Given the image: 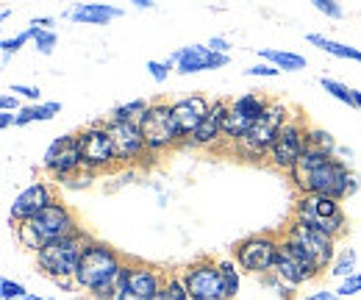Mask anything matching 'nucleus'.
<instances>
[{"mask_svg":"<svg viewBox=\"0 0 361 300\" xmlns=\"http://www.w3.org/2000/svg\"><path fill=\"white\" fill-rule=\"evenodd\" d=\"M289 175L303 195H328L334 200H345L356 195L361 186L359 175L350 170V164L314 150H306Z\"/></svg>","mask_w":361,"mask_h":300,"instance_id":"1","label":"nucleus"},{"mask_svg":"<svg viewBox=\"0 0 361 300\" xmlns=\"http://www.w3.org/2000/svg\"><path fill=\"white\" fill-rule=\"evenodd\" d=\"M126 275H128V264H123L117 251L97 239H90L84 258L78 264V272H75V287L87 289L94 298L114 300L126 284Z\"/></svg>","mask_w":361,"mask_h":300,"instance_id":"2","label":"nucleus"},{"mask_svg":"<svg viewBox=\"0 0 361 300\" xmlns=\"http://www.w3.org/2000/svg\"><path fill=\"white\" fill-rule=\"evenodd\" d=\"M75 234H81L78 222H75L73 212L61 203H50L39 215H34L23 225H17V236H20L23 248H31L37 253L50 242H59V239H67V236H75Z\"/></svg>","mask_w":361,"mask_h":300,"instance_id":"3","label":"nucleus"},{"mask_svg":"<svg viewBox=\"0 0 361 300\" xmlns=\"http://www.w3.org/2000/svg\"><path fill=\"white\" fill-rule=\"evenodd\" d=\"M87 245H90V239H87L84 234H75V236L50 242V245H45V248L37 253V264H39L42 272H47V275L56 278V281L75 278Z\"/></svg>","mask_w":361,"mask_h":300,"instance_id":"4","label":"nucleus"},{"mask_svg":"<svg viewBox=\"0 0 361 300\" xmlns=\"http://www.w3.org/2000/svg\"><path fill=\"white\" fill-rule=\"evenodd\" d=\"M295 220L328 234L331 239H336L348 225V217L342 212L339 200H334L328 195H303L295 203Z\"/></svg>","mask_w":361,"mask_h":300,"instance_id":"5","label":"nucleus"},{"mask_svg":"<svg viewBox=\"0 0 361 300\" xmlns=\"http://www.w3.org/2000/svg\"><path fill=\"white\" fill-rule=\"evenodd\" d=\"M283 123H286V109H283V103L270 100L267 112L250 126V131H247L239 142H236V150H239L242 156H247V159H262L264 153H270L272 142H275L278 131L283 128Z\"/></svg>","mask_w":361,"mask_h":300,"instance_id":"6","label":"nucleus"},{"mask_svg":"<svg viewBox=\"0 0 361 300\" xmlns=\"http://www.w3.org/2000/svg\"><path fill=\"white\" fill-rule=\"evenodd\" d=\"M283 242L292 245L295 251H300L303 256L314 264L317 272L325 270V267H331V264L336 261V258H334L336 256L334 239H331L328 234L312 228V225L300 222V220H292V222H289V228H286V234H283Z\"/></svg>","mask_w":361,"mask_h":300,"instance_id":"7","label":"nucleus"},{"mask_svg":"<svg viewBox=\"0 0 361 300\" xmlns=\"http://www.w3.org/2000/svg\"><path fill=\"white\" fill-rule=\"evenodd\" d=\"M139 128H142L147 150H164L183 139L178 123H176V114H173V103H164V100L150 103V109L139 120Z\"/></svg>","mask_w":361,"mask_h":300,"instance_id":"8","label":"nucleus"},{"mask_svg":"<svg viewBox=\"0 0 361 300\" xmlns=\"http://www.w3.org/2000/svg\"><path fill=\"white\" fill-rule=\"evenodd\" d=\"M278 253H281V239L275 234H253L236 245V264L247 272L264 275L272 272Z\"/></svg>","mask_w":361,"mask_h":300,"instance_id":"9","label":"nucleus"},{"mask_svg":"<svg viewBox=\"0 0 361 300\" xmlns=\"http://www.w3.org/2000/svg\"><path fill=\"white\" fill-rule=\"evenodd\" d=\"M75 136H78V150H81V159H84V170H103L111 162H117L114 142H111V133H109L106 123H92L90 128H84Z\"/></svg>","mask_w":361,"mask_h":300,"instance_id":"10","label":"nucleus"},{"mask_svg":"<svg viewBox=\"0 0 361 300\" xmlns=\"http://www.w3.org/2000/svg\"><path fill=\"white\" fill-rule=\"evenodd\" d=\"M183 287L189 292V300H228L223 275H220V264H214L209 258L195 261L183 272Z\"/></svg>","mask_w":361,"mask_h":300,"instance_id":"11","label":"nucleus"},{"mask_svg":"<svg viewBox=\"0 0 361 300\" xmlns=\"http://www.w3.org/2000/svg\"><path fill=\"white\" fill-rule=\"evenodd\" d=\"M303 153H306V128L300 126V120H286L270 148L272 167L292 172V167L298 164V159Z\"/></svg>","mask_w":361,"mask_h":300,"instance_id":"12","label":"nucleus"},{"mask_svg":"<svg viewBox=\"0 0 361 300\" xmlns=\"http://www.w3.org/2000/svg\"><path fill=\"white\" fill-rule=\"evenodd\" d=\"M228 61H231L228 56L214 53L209 44H186V47H180V50L170 53L164 59V64L170 70L176 67L180 76H192V73H203V70H220Z\"/></svg>","mask_w":361,"mask_h":300,"instance_id":"13","label":"nucleus"},{"mask_svg":"<svg viewBox=\"0 0 361 300\" xmlns=\"http://www.w3.org/2000/svg\"><path fill=\"white\" fill-rule=\"evenodd\" d=\"M45 167L59 181H67L78 170H84V159H81V150H78V136L67 133V136L53 139L45 150Z\"/></svg>","mask_w":361,"mask_h":300,"instance_id":"14","label":"nucleus"},{"mask_svg":"<svg viewBox=\"0 0 361 300\" xmlns=\"http://www.w3.org/2000/svg\"><path fill=\"white\" fill-rule=\"evenodd\" d=\"M272 272H275L278 284H286L289 289H295V287L306 284L309 278H314L317 275L314 264L303 256L300 251H295L292 245H286L283 239H281V253H278V258H275Z\"/></svg>","mask_w":361,"mask_h":300,"instance_id":"15","label":"nucleus"},{"mask_svg":"<svg viewBox=\"0 0 361 300\" xmlns=\"http://www.w3.org/2000/svg\"><path fill=\"white\" fill-rule=\"evenodd\" d=\"M161 289H164V281H161V272L159 270L128 267L126 284H123V289L117 292L114 300H156Z\"/></svg>","mask_w":361,"mask_h":300,"instance_id":"16","label":"nucleus"},{"mask_svg":"<svg viewBox=\"0 0 361 300\" xmlns=\"http://www.w3.org/2000/svg\"><path fill=\"white\" fill-rule=\"evenodd\" d=\"M50 203H53L50 186L42 184V181H37V184L25 186V189L14 198V203H11V209H8V220H11V225H23L25 220H31L34 215H39L42 209H47Z\"/></svg>","mask_w":361,"mask_h":300,"instance_id":"17","label":"nucleus"},{"mask_svg":"<svg viewBox=\"0 0 361 300\" xmlns=\"http://www.w3.org/2000/svg\"><path fill=\"white\" fill-rule=\"evenodd\" d=\"M106 126H109L111 142H114L117 162H131V159H136L139 153L147 150L139 123H106Z\"/></svg>","mask_w":361,"mask_h":300,"instance_id":"18","label":"nucleus"},{"mask_svg":"<svg viewBox=\"0 0 361 300\" xmlns=\"http://www.w3.org/2000/svg\"><path fill=\"white\" fill-rule=\"evenodd\" d=\"M209 106L212 103L203 95H189V97H180L173 103V114H176V123H178L183 139H192V133L197 131L203 117L209 114Z\"/></svg>","mask_w":361,"mask_h":300,"instance_id":"19","label":"nucleus"},{"mask_svg":"<svg viewBox=\"0 0 361 300\" xmlns=\"http://www.w3.org/2000/svg\"><path fill=\"white\" fill-rule=\"evenodd\" d=\"M228 114V103L226 100H214L209 106V114L203 117V123L197 126V131L192 133V139H183V145H192V148H206V145H214L220 136H223V123H226Z\"/></svg>","mask_w":361,"mask_h":300,"instance_id":"20","label":"nucleus"},{"mask_svg":"<svg viewBox=\"0 0 361 300\" xmlns=\"http://www.w3.org/2000/svg\"><path fill=\"white\" fill-rule=\"evenodd\" d=\"M123 14H126V8L111 6V3H78L67 11V17L81 25H109L111 20H117Z\"/></svg>","mask_w":361,"mask_h":300,"instance_id":"21","label":"nucleus"},{"mask_svg":"<svg viewBox=\"0 0 361 300\" xmlns=\"http://www.w3.org/2000/svg\"><path fill=\"white\" fill-rule=\"evenodd\" d=\"M259 59H264L267 64H272L275 70H283V73H298V70H306V56L300 53H292V50H278V47H256Z\"/></svg>","mask_w":361,"mask_h":300,"instance_id":"22","label":"nucleus"},{"mask_svg":"<svg viewBox=\"0 0 361 300\" xmlns=\"http://www.w3.org/2000/svg\"><path fill=\"white\" fill-rule=\"evenodd\" d=\"M306 40H309L312 44H317L319 50H325L328 56H334V59H350V61H359L361 64V50L359 47H353V44L336 42V40L322 37V34H309Z\"/></svg>","mask_w":361,"mask_h":300,"instance_id":"23","label":"nucleus"},{"mask_svg":"<svg viewBox=\"0 0 361 300\" xmlns=\"http://www.w3.org/2000/svg\"><path fill=\"white\" fill-rule=\"evenodd\" d=\"M61 112V103L59 100H50V103H31V106H23V112H17V128L28 126V123H37V120H53L56 114Z\"/></svg>","mask_w":361,"mask_h":300,"instance_id":"24","label":"nucleus"},{"mask_svg":"<svg viewBox=\"0 0 361 300\" xmlns=\"http://www.w3.org/2000/svg\"><path fill=\"white\" fill-rule=\"evenodd\" d=\"M147 109H150V103H147L145 97L131 100V103H123V106H114V109H111L109 123H139V120H142V114H145Z\"/></svg>","mask_w":361,"mask_h":300,"instance_id":"25","label":"nucleus"},{"mask_svg":"<svg viewBox=\"0 0 361 300\" xmlns=\"http://www.w3.org/2000/svg\"><path fill=\"white\" fill-rule=\"evenodd\" d=\"M336 139L322 128H306V150H314V153H325V156H334L336 153Z\"/></svg>","mask_w":361,"mask_h":300,"instance_id":"26","label":"nucleus"},{"mask_svg":"<svg viewBox=\"0 0 361 300\" xmlns=\"http://www.w3.org/2000/svg\"><path fill=\"white\" fill-rule=\"evenodd\" d=\"M356 258L359 256H356L353 248H345V251L336 256V261L331 264V275H334V278H342V281L350 278V275H356Z\"/></svg>","mask_w":361,"mask_h":300,"instance_id":"27","label":"nucleus"},{"mask_svg":"<svg viewBox=\"0 0 361 300\" xmlns=\"http://www.w3.org/2000/svg\"><path fill=\"white\" fill-rule=\"evenodd\" d=\"M217 264H220V275H223V287H226L228 300L236 298V295H239V284H242L236 264H233L231 258H223V261H217Z\"/></svg>","mask_w":361,"mask_h":300,"instance_id":"28","label":"nucleus"},{"mask_svg":"<svg viewBox=\"0 0 361 300\" xmlns=\"http://www.w3.org/2000/svg\"><path fill=\"white\" fill-rule=\"evenodd\" d=\"M319 86L331 95V97H336V100H342V103H348V106H353L356 109V103H353V89L350 86H345L342 81H336V78H319Z\"/></svg>","mask_w":361,"mask_h":300,"instance_id":"29","label":"nucleus"},{"mask_svg":"<svg viewBox=\"0 0 361 300\" xmlns=\"http://www.w3.org/2000/svg\"><path fill=\"white\" fill-rule=\"evenodd\" d=\"M31 37H34V44H37V50H39L42 56H50V53H53V47H56V42H59L56 31H50V28H39V25H31Z\"/></svg>","mask_w":361,"mask_h":300,"instance_id":"30","label":"nucleus"},{"mask_svg":"<svg viewBox=\"0 0 361 300\" xmlns=\"http://www.w3.org/2000/svg\"><path fill=\"white\" fill-rule=\"evenodd\" d=\"M31 295L23 284H17V281H11V278H3L0 281V298L3 300H25Z\"/></svg>","mask_w":361,"mask_h":300,"instance_id":"31","label":"nucleus"},{"mask_svg":"<svg viewBox=\"0 0 361 300\" xmlns=\"http://www.w3.org/2000/svg\"><path fill=\"white\" fill-rule=\"evenodd\" d=\"M28 40H34V37H31V28L20 31V34H17V37H11V40H3V42H0V50H3V64L8 61V56H11V53H17V50L28 42Z\"/></svg>","mask_w":361,"mask_h":300,"instance_id":"32","label":"nucleus"},{"mask_svg":"<svg viewBox=\"0 0 361 300\" xmlns=\"http://www.w3.org/2000/svg\"><path fill=\"white\" fill-rule=\"evenodd\" d=\"M312 3H314V8L319 14H325L331 20H342V14H345L342 3H336V0H312Z\"/></svg>","mask_w":361,"mask_h":300,"instance_id":"33","label":"nucleus"},{"mask_svg":"<svg viewBox=\"0 0 361 300\" xmlns=\"http://www.w3.org/2000/svg\"><path fill=\"white\" fill-rule=\"evenodd\" d=\"M359 292H361V272L345 278V281L339 284V289H336V295H342V298H350V295H359Z\"/></svg>","mask_w":361,"mask_h":300,"instance_id":"34","label":"nucleus"},{"mask_svg":"<svg viewBox=\"0 0 361 300\" xmlns=\"http://www.w3.org/2000/svg\"><path fill=\"white\" fill-rule=\"evenodd\" d=\"M147 73H150V78L156 81V84H164L167 78H170V67L164 64V61H147Z\"/></svg>","mask_w":361,"mask_h":300,"instance_id":"35","label":"nucleus"},{"mask_svg":"<svg viewBox=\"0 0 361 300\" xmlns=\"http://www.w3.org/2000/svg\"><path fill=\"white\" fill-rule=\"evenodd\" d=\"M164 289L170 292L173 300H189V292H186V287H183V278H170V281H164Z\"/></svg>","mask_w":361,"mask_h":300,"instance_id":"36","label":"nucleus"},{"mask_svg":"<svg viewBox=\"0 0 361 300\" xmlns=\"http://www.w3.org/2000/svg\"><path fill=\"white\" fill-rule=\"evenodd\" d=\"M281 70H275L272 64H253V67H247L245 70V76H250V78H275Z\"/></svg>","mask_w":361,"mask_h":300,"instance_id":"37","label":"nucleus"},{"mask_svg":"<svg viewBox=\"0 0 361 300\" xmlns=\"http://www.w3.org/2000/svg\"><path fill=\"white\" fill-rule=\"evenodd\" d=\"M8 92H14L17 97L23 95V97H28V100H34V103H39V97H42V92L37 89V86H23V84H11L8 86Z\"/></svg>","mask_w":361,"mask_h":300,"instance_id":"38","label":"nucleus"},{"mask_svg":"<svg viewBox=\"0 0 361 300\" xmlns=\"http://www.w3.org/2000/svg\"><path fill=\"white\" fill-rule=\"evenodd\" d=\"M0 112H23L20 97H17V95H3V97H0Z\"/></svg>","mask_w":361,"mask_h":300,"instance_id":"39","label":"nucleus"},{"mask_svg":"<svg viewBox=\"0 0 361 300\" xmlns=\"http://www.w3.org/2000/svg\"><path fill=\"white\" fill-rule=\"evenodd\" d=\"M206 44H209L214 53H220V56H228V50H231V42H228L226 37H212Z\"/></svg>","mask_w":361,"mask_h":300,"instance_id":"40","label":"nucleus"},{"mask_svg":"<svg viewBox=\"0 0 361 300\" xmlns=\"http://www.w3.org/2000/svg\"><path fill=\"white\" fill-rule=\"evenodd\" d=\"M17 123V114H11V112H0V128H11Z\"/></svg>","mask_w":361,"mask_h":300,"instance_id":"41","label":"nucleus"},{"mask_svg":"<svg viewBox=\"0 0 361 300\" xmlns=\"http://www.w3.org/2000/svg\"><path fill=\"white\" fill-rule=\"evenodd\" d=\"M306 300H336V295H334V292H325V289H322V292H314V295H309Z\"/></svg>","mask_w":361,"mask_h":300,"instance_id":"42","label":"nucleus"},{"mask_svg":"<svg viewBox=\"0 0 361 300\" xmlns=\"http://www.w3.org/2000/svg\"><path fill=\"white\" fill-rule=\"evenodd\" d=\"M31 25H39V28H45V25H53V20H50V17H39V20H31Z\"/></svg>","mask_w":361,"mask_h":300,"instance_id":"43","label":"nucleus"},{"mask_svg":"<svg viewBox=\"0 0 361 300\" xmlns=\"http://www.w3.org/2000/svg\"><path fill=\"white\" fill-rule=\"evenodd\" d=\"M134 6L136 8H150L153 3H150V0H134Z\"/></svg>","mask_w":361,"mask_h":300,"instance_id":"44","label":"nucleus"},{"mask_svg":"<svg viewBox=\"0 0 361 300\" xmlns=\"http://www.w3.org/2000/svg\"><path fill=\"white\" fill-rule=\"evenodd\" d=\"M353 103H356V109H361V89H353Z\"/></svg>","mask_w":361,"mask_h":300,"instance_id":"45","label":"nucleus"},{"mask_svg":"<svg viewBox=\"0 0 361 300\" xmlns=\"http://www.w3.org/2000/svg\"><path fill=\"white\" fill-rule=\"evenodd\" d=\"M156 300H173V298H170V292H167V289H161V292H159V298H156Z\"/></svg>","mask_w":361,"mask_h":300,"instance_id":"46","label":"nucleus"},{"mask_svg":"<svg viewBox=\"0 0 361 300\" xmlns=\"http://www.w3.org/2000/svg\"><path fill=\"white\" fill-rule=\"evenodd\" d=\"M25 300H50V298H39V295H28Z\"/></svg>","mask_w":361,"mask_h":300,"instance_id":"47","label":"nucleus"}]
</instances>
